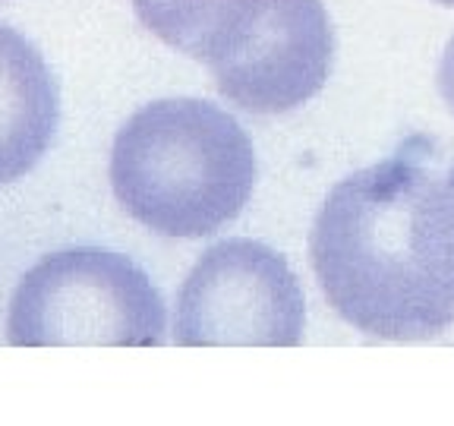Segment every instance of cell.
Wrapping results in <instances>:
<instances>
[{"mask_svg":"<svg viewBox=\"0 0 454 426\" xmlns=\"http://www.w3.org/2000/svg\"><path fill=\"white\" fill-rule=\"evenodd\" d=\"M312 272L328 306L382 341L454 326V193L423 155L397 152L332 186L312 221Z\"/></svg>","mask_w":454,"mask_h":426,"instance_id":"1","label":"cell"},{"mask_svg":"<svg viewBox=\"0 0 454 426\" xmlns=\"http://www.w3.org/2000/svg\"><path fill=\"white\" fill-rule=\"evenodd\" d=\"M107 174L129 218L152 234L199 241L218 234L249 202L255 149L218 105L161 99L117 130Z\"/></svg>","mask_w":454,"mask_h":426,"instance_id":"2","label":"cell"},{"mask_svg":"<svg viewBox=\"0 0 454 426\" xmlns=\"http://www.w3.org/2000/svg\"><path fill=\"white\" fill-rule=\"evenodd\" d=\"M168 310L139 265L95 247L60 249L20 278L7 312L16 348H158Z\"/></svg>","mask_w":454,"mask_h":426,"instance_id":"3","label":"cell"},{"mask_svg":"<svg viewBox=\"0 0 454 426\" xmlns=\"http://www.w3.org/2000/svg\"><path fill=\"white\" fill-rule=\"evenodd\" d=\"M306 300L281 253L234 237L208 247L180 284L174 341L180 348H294Z\"/></svg>","mask_w":454,"mask_h":426,"instance_id":"4","label":"cell"},{"mask_svg":"<svg viewBox=\"0 0 454 426\" xmlns=\"http://www.w3.org/2000/svg\"><path fill=\"white\" fill-rule=\"evenodd\" d=\"M334 28L322 0H269L243 48L212 73L215 89L249 114H287L322 92Z\"/></svg>","mask_w":454,"mask_h":426,"instance_id":"5","label":"cell"},{"mask_svg":"<svg viewBox=\"0 0 454 426\" xmlns=\"http://www.w3.org/2000/svg\"><path fill=\"white\" fill-rule=\"evenodd\" d=\"M57 123L60 95L51 67L26 36L0 22V186L42 162Z\"/></svg>","mask_w":454,"mask_h":426,"instance_id":"6","label":"cell"},{"mask_svg":"<svg viewBox=\"0 0 454 426\" xmlns=\"http://www.w3.org/2000/svg\"><path fill=\"white\" fill-rule=\"evenodd\" d=\"M269 0H133L158 42L215 70L243 48Z\"/></svg>","mask_w":454,"mask_h":426,"instance_id":"7","label":"cell"},{"mask_svg":"<svg viewBox=\"0 0 454 426\" xmlns=\"http://www.w3.org/2000/svg\"><path fill=\"white\" fill-rule=\"evenodd\" d=\"M439 92L445 99L448 111L454 114V36L448 38L445 51H442V60H439Z\"/></svg>","mask_w":454,"mask_h":426,"instance_id":"8","label":"cell"},{"mask_svg":"<svg viewBox=\"0 0 454 426\" xmlns=\"http://www.w3.org/2000/svg\"><path fill=\"white\" fill-rule=\"evenodd\" d=\"M445 178H448V186H451V193H454V168H451V170H448Z\"/></svg>","mask_w":454,"mask_h":426,"instance_id":"9","label":"cell"},{"mask_svg":"<svg viewBox=\"0 0 454 426\" xmlns=\"http://www.w3.org/2000/svg\"><path fill=\"white\" fill-rule=\"evenodd\" d=\"M435 4H442V7H454V0H435Z\"/></svg>","mask_w":454,"mask_h":426,"instance_id":"10","label":"cell"}]
</instances>
